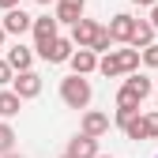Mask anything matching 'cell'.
Here are the masks:
<instances>
[{
    "label": "cell",
    "instance_id": "32",
    "mask_svg": "<svg viewBox=\"0 0 158 158\" xmlns=\"http://www.w3.org/2000/svg\"><path fill=\"white\" fill-rule=\"evenodd\" d=\"M98 158H113V154H98Z\"/></svg>",
    "mask_w": 158,
    "mask_h": 158
},
{
    "label": "cell",
    "instance_id": "17",
    "mask_svg": "<svg viewBox=\"0 0 158 158\" xmlns=\"http://www.w3.org/2000/svg\"><path fill=\"white\" fill-rule=\"evenodd\" d=\"M98 72H102L106 79H117V75H124V72H121V60H117V53H106V56H98Z\"/></svg>",
    "mask_w": 158,
    "mask_h": 158
},
{
    "label": "cell",
    "instance_id": "29",
    "mask_svg": "<svg viewBox=\"0 0 158 158\" xmlns=\"http://www.w3.org/2000/svg\"><path fill=\"white\" fill-rule=\"evenodd\" d=\"M34 4H42V8H49V4H56V0H34Z\"/></svg>",
    "mask_w": 158,
    "mask_h": 158
},
{
    "label": "cell",
    "instance_id": "20",
    "mask_svg": "<svg viewBox=\"0 0 158 158\" xmlns=\"http://www.w3.org/2000/svg\"><path fill=\"white\" fill-rule=\"evenodd\" d=\"M121 132L128 135V139H135V143H143V139H147V132H143V117H139V113H135V117H132V121H128Z\"/></svg>",
    "mask_w": 158,
    "mask_h": 158
},
{
    "label": "cell",
    "instance_id": "28",
    "mask_svg": "<svg viewBox=\"0 0 158 158\" xmlns=\"http://www.w3.org/2000/svg\"><path fill=\"white\" fill-rule=\"evenodd\" d=\"M132 4H135V8H154L158 0H132Z\"/></svg>",
    "mask_w": 158,
    "mask_h": 158
},
{
    "label": "cell",
    "instance_id": "22",
    "mask_svg": "<svg viewBox=\"0 0 158 158\" xmlns=\"http://www.w3.org/2000/svg\"><path fill=\"white\" fill-rule=\"evenodd\" d=\"M139 64L158 68V42H154V45H147V49H139Z\"/></svg>",
    "mask_w": 158,
    "mask_h": 158
},
{
    "label": "cell",
    "instance_id": "21",
    "mask_svg": "<svg viewBox=\"0 0 158 158\" xmlns=\"http://www.w3.org/2000/svg\"><path fill=\"white\" fill-rule=\"evenodd\" d=\"M90 53H94V56H106V53H113V38L106 34V27L98 30V38H94V45H90Z\"/></svg>",
    "mask_w": 158,
    "mask_h": 158
},
{
    "label": "cell",
    "instance_id": "6",
    "mask_svg": "<svg viewBox=\"0 0 158 158\" xmlns=\"http://www.w3.org/2000/svg\"><path fill=\"white\" fill-rule=\"evenodd\" d=\"M30 23H34V15H27L23 8H11V11H4V19H0L4 34H11V38H23L30 30Z\"/></svg>",
    "mask_w": 158,
    "mask_h": 158
},
{
    "label": "cell",
    "instance_id": "7",
    "mask_svg": "<svg viewBox=\"0 0 158 158\" xmlns=\"http://www.w3.org/2000/svg\"><path fill=\"white\" fill-rule=\"evenodd\" d=\"M83 8H87V0H56V11H53V19H56V23H68V27H75L79 19H83Z\"/></svg>",
    "mask_w": 158,
    "mask_h": 158
},
{
    "label": "cell",
    "instance_id": "9",
    "mask_svg": "<svg viewBox=\"0 0 158 158\" xmlns=\"http://www.w3.org/2000/svg\"><path fill=\"white\" fill-rule=\"evenodd\" d=\"M109 132V117L98 113V109H87L83 113V135H90V139H102V135Z\"/></svg>",
    "mask_w": 158,
    "mask_h": 158
},
{
    "label": "cell",
    "instance_id": "18",
    "mask_svg": "<svg viewBox=\"0 0 158 158\" xmlns=\"http://www.w3.org/2000/svg\"><path fill=\"white\" fill-rule=\"evenodd\" d=\"M139 106H143V102H139V98H135V94H132L128 87H121V90H117V109H128V113H139Z\"/></svg>",
    "mask_w": 158,
    "mask_h": 158
},
{
    "label": "cell",
    "instance_id": "31",
    "mask_svg": "<svg viewBox=\"0 0 158 158\" xmlns=\"http://www.w3.org/2000/svg\"><path fill=\"white\" fill-rule=\"evenodd\" d=\"M4 158H23V154H15V151H11V154H4Z\"/></svg>",
    "mask_w": 158,
    "mask_h": 158
},
{
    "label": "cell",
    "instance_id": "13",
    "mask_svg": "<svg viewBox=\"0 0 158 158\" xmlns=\"http://www.w3.org/2000/svg\"><path fill=\"white\" fill-rule=\"evenodd\" d=\"M72 53H75V45L68 42V38H56V42L42 53V60H49V64H68V60H72Z\"/></svg>",
    "mask_w": 158,
    "mask_h": 158
},
{
    "label": "cell",
    "instance_id": "4",
    "mask_svg": "<svg viewBox=\"0 0 158 158\" xmlns=\"http://www.w3.org/2000/svg\"><path fill=\"white\" fill-rule=\"evenodd\" d=\"M132 30H135V15H128V11H117L109 19V27H106V34L113 38V45H128Z\"/></svg>",
    "mask_w": 158,
    "mask_h": 158
},
{
    "label": "cell",
    "instance_id": "33",
    "mask_svg": "<svg viewBox=\"0 0 158 158\" xmlns=\"http://www.w3.org/2000/svg\"><path fill=\"white\" fill-rule=\"evenodd\" d=\"M154 98H158V87H154Z\"/></svg>",
    "mask_w": 158,
    "mask_h": 158
},
{
    "label": "cell",
    "instance_id": "10",
    "mask_svg": "<svg viewBox=\"0 0 158 158\" xmlns=\"http://www.w3.org/2000/svg\"><path fill=\"white\" fill-rule=\"evenodd\" d=\"M68 64H72V75H83V79H87L90 72H98V56H94L90 49H75Z\"/></svg>",
    "mask_w": 158,
    "mask_h": 158
},
{
    "label": "cell",
    "instance_id": "1",
    "mask_svg": "<svg viewBox=\"0 0 158 158\" xmlns=\"http://www.w3.org/2000/svg\"><path fill=\"white\" fill-rule=\"evenodd\" d=\"M90 98H94L90 79H83V75H68V79H60V102H64L68 109H87Z\"/></svg>",
    "mask_w": 158,
    "mask_h": 158
},
{
    "label": "cell",
    "instance_id": "15",
    "mask_svg": "<svg viewBox=\"0 0 158 158\" xmlns=\"http://www.w3.org/2000/svg\"><path fill=\"white\" fill-rule=\"evenodd\" d=\"M19 109H23V102H19V98L4 87V90H0V121H11V117H19Z\"/></svg>",
    "mask_w": 158,
    "mask_h": 158
},
{
    "label": "cell",
    "instance_id": "24",
    "mask_svg": "<svg viewBox=\"0 0 158 158\" xmlns=\"http://www.w3.org/2000/svg\"><path fill=\"white\" fill-rule=\"evenodd\" d=\"M11 79H15V72L8 68V60H4V56H0V90H4V87H11Z\"/></svg>",
    "mask_w": 158,
    "mask_h": 158
},
{
    "label": "cell",
    "instance_id": "3",
    "mask_svg": "<svg viewBox=\"0 0 158 158\" xmlns=\"http://www.w3.org/2000/svg\"><path fill=\"white\" fill-rule=\"evenodd\" d=\"M19 102H30V98H38L42 94V75L38 72H19L15 79H11V87H8Z\"/></svg>",
    "mask_w": 158,
    "mask_h": 158
},
{
    "label": "cell",
    "instance_id": "34",
    "mask_svg": "<svg viewBox=\"0 0 158 158\" xmlns=\"http://www.w3.org/2000/svg\"><path fill=\"white\" fill-rule=\"evenodd\" d=\"M60 158H68V154H60Z\"/></svg>",
    "mask_w": 158,
    "mask_h": 158
},
{
    "label": "cell",
    "instance_id": "16",
    "mask_svg": "<svg viewBox=\"0 0 158 158\" xmlns=\"http://www.w3.org/2000/svg\"><path fill=\"white\" fill-rule=\"evenodd\" d=\"M117 53V60H121V72L132 75V72H139V53L135 49H113Z\"/></svg>",
    "mask_w": 158,
    "mask_h": 158
},
{
    "label": "cell",
    "instance_id": "27",
    "mask_svg": "<svg viewBox=\"0 0 158 158\" xmlns=\"http://www.w3.org/2000/svg\"><path fill=\"white\" fill-rule=\"evenodd\" d=\"M147 23H151V27H154V34H158V4L151 8V19H147Z\"/></svg>",
    "mask_w": 158,
    "mask_h": 158
},
{
    "label": "cell",
    "instance_id": "12",
    "mask_svg": "<svg viewBox=\"0 0 158 158\" xmlns=\"http://www.w3.org/2000/svg\"><path fill=\"white\" fill-rule=\"evenodd\" d=\"M147 45H154V27L147 23V19H135V30H132V38H128V49H147Z\"/></svg>",
    "mask_w": 158,
    "mask_h": 158
},
{
    "label": "cell",
    "instance_id": "14",
    "mask_svg": "<svg viewBox=\"0 0 158 158\" xmlns=\"http://www.w3.org/2000/svg\"><path fill=\"white\" fill-rule=\"evenodd\" d=\"M124 87H128V90H132L135 98H139V102L154 94V83H151V75H147V72H132V75L124 79Z\"/></svg>",
    "mask_w": 158,
    "mask_h": 158
},
{
    "label": "cell",
    "instance_id": "30",
    "mask_svg": "<svg viewBox=\"0 0 158 158\" xmlns=\"http://www.w3.org/2000/svg\"><path fill=\"white\" fill-rule=\"evenodd\" d=\"M4 38H8V34H4V27H0V49H4Z\"/></svg>",
    "mask_w": 158,
    "mask_h": 158
},
{
    "label": "cell",
    "instance_id": "11",
    "mask_svg": "<svg viewBox=\"0 0 158 158\" xmlns=\"http://www.w3.org/2000/svg\"><path fill=\"white\" fill-rule=\"evenodd\" d=\"M68 158H98V139H90V135H83L79 132L75 139L68 143V151H64Z\"/></svg>",
    "mask_w": 158,
    "mask_h": 158
},
{
    "label": "cell",
    "instance_id": "23",
    "mask_svg": "<svg viewBox=\"0 0 158 158\" xmlns=\"http://www.w3.org/2000/svg\"><path fill=\"white\" fill-rule=\"evenodd\" d=\"M143 132L147 139H158V113H143Z\"/></svg>",
    "mask_w": 158,
    "mask_h": 158
},
{
    "label": "cell",
    "instance_id": "5",
    "mask_svg": "<svg viewBox=\"0 0 158 158\" xmlns=\"http://www.w3.org/2000/svg\"><path fill=\"white\" fill-rule=\"evenodd\" d=\"M98 30H102V23H94V19H79V23L72 27V38H68V42H72L75 49H90L94 38H98Z\"/></svg>",
    "mask_w": 158,
    "mask_h": 158
},
{
    "label": "cell",
    "instance_id": "26",
    "mask_svg": "<svg viewBox=\"0 0 158 158\" xmlns=\"http://www.w3.org/2000/svg\"><path fill=\"white\" fill-rule=\"evenodd\" d=\"M0 8H4V11H11V8H23V0H0Z\"/></svg>",
    "mask_w": 158,
    "mask_h": 158
},
{
    "label": "cell",
    "instance_id": "19",
    "mask_svg": "<svg viewBox=\"0 0 158 158\" xmlns=\"http://www.w3.org/2000/svg\"><path fill=\"white\" fill-rule=\"evenodd\" d=\"M11 151H15V128L8 121H0V158L11 154Z\"/></svg>",
    "mask_w": 158,
    "mask_h": 158
},
{
    "label": "cell",
    "instance_id": "8",
    "mask_svg": "<svg viewBox=\"0 0 158 158\" xmlns=\"http://www.w3.org/2000/svg\"><path fill=\"white\" fill-rule=\"evenodd\" d=\"M8 68L19 75V72H34V49H27V45H11L8 49Z\"/></svg>",
    "mask_w": 158,
    "mask_h": 158
},
{
    "label": "cell",
    "instance_id": "35",
    "mask_svg": "<svg viewBox=\"0 0 158 158\" xmlns=\"http://www.w3.org/2000/svg\"><path fill=\"white\" fill-rule=\"evenodd\" d=\"M154 158H158V154H154Z\"/></svg>",
    "mask_w": 158,
    "mask_h": 158
},
{
    "label": "cell",
    "instance_id": "25",
    "mask_svg": "<svg viewBox=\"0 0 158 158\" xmlns=\"http://www.w3.org/2000/svg\"><path fill=\"white\" fill-rule=\"evenodd\" d=\"M132 117H135V113H128V109H117V117H113V124H117V128H124V124L132 121Z\"/></svg>",
    "mask_w": 158,
    "mask_h": 158
},
{
    "label": "cell",
    "instance_id": "2",
    "mask_svg": "<svg viewBox=\"0 0 158 158\" xmlns=\"http://www.w3.org/2000/svg\"><path fill=\"white\" fill-rule=\"evenodd\" d=\"M30 34H34V56H42V53L56 42V38H60V23H56L53 15H34Z\"/></svg>",
    "mask_w": 158,
    "mask_h": 158
}]
</instances>
